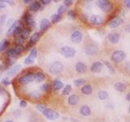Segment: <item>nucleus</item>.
Masks as SVG:
<instances>
[{
  "instance_id": "f257e3e1",
  "label": "nucleus",
  "mask_w": 130,
  "mask_h": 122,
  "mask_svg": "<svg viewBox=\"0 0 130 122\" xmlns=\"http://www.w3.org/2000/svg\"><path fill=\"white\" fill-rule=\"evenodd\" d=\"M34 81V72L28 71L23 76H20L18 78V82L20 85H28Z\"/></svg>"
},
{
  "instance_id": "f03ea898",
  "label": "nucleus",
  "mask_w": 130,
  "mask_h": 122,
  "mask_svg": "<svg viewBox=\"0 0 130 122\" xmlns=\"http://www.w3.org/2000/svg\"><path fill=\"white\" fill-rule=\"evenodd\" d=\"M63 70V64L59 62V61H55V62L52 63L49 68V71L51 74H59Z\"/></svg>"
},
{
  "instance_id": "7ed1b4c3",
  "label": "nucleus",
  "mask_w": 130,
  "mask_h": 122,
  "mask_svg": "<svg viewBox=\"0 0 130 122\" xmlns=\"http://www.w3.org/2000/svg\"><path fill=\"white\" fill-rule=\"evenodd\" d=\"M22 21L24 23L26 26L30 27L31 28L36 27V22L34 21V20L32 19V15H30L28 11H26L22 16Z\"/></svg>"
},
{
  "instance_id": "20e7f679",
  "label": "nucleus",
  "mask_w": 130,
  "mask_h": 122,
  "mask_svg": "<svg viewBox=\"0 0 130 122\" xmlns=\"http://www.w3.org/2000/svg\"><path fill=\"white\" fill-rule=\"evenodd\" d=\"M60 52L66 58H72L76 54V50L71 47H63L61 48Z\"/></svg>"
},
{
  "instance_id": "39448f33",
  "label": "nucleus",
  "mask_w": 130,
  "mask_h": 122,
  "mask_svg": "<svg viewBox=\"0 0 130 122\" xmlns=\"http://www.w3.org/2000/svg\"><path fill=\"white\" fill-rule=\"evenodd\" d=\"M126 57V54L122 51H116L112 53L111 55V60L116 63L122 62Z\"/></svg>"
},
{
  "instance_id": "423d86ee",
  "label": "nucleus",
  "mask_w": 130,
  "mask_h": 122,
  "mask_svg": "<svg viewBox=\"0 0 130 122\" xmlns=\"http://www.w3.org/2000/svg\"><path fill=\"white\" fill-rule=\"evenodd\" d=\"M42 114H43V116H45L47 118V119L51 120H56V119H58V118L59 117V114L57 112L54 111V110L51 109V108L46 109L42 112Z\"/></svg>"
},
{
  "instance_id": "0eeeda50",
  "label": "nucleus",
  "mask_w": 130,
  "mask_h": 122,
  "mask_svg": "<svg viewBox=\"0 0 130 122\" xmlns=\"http://www.w3.org/2000/svg\"><path fill=\"white\" fill-rule=\"evenodd\" d=\"M98 4H99V7L104 12H108L111 10H112V8H113L112 3L110 1H107V0H100V1H99V3Z\"/></svg>"
},
{
  "instance_id": "6e6552de",
  "label": "nucleus",
  "mask_w": 130,
  "mask_h": 122,
  "mask_svg": "<svg viewBox=\"0 0 130 122\" xmlns=\"http://www.w3.org/2000/svg\"><path fill=\"white\" fill-rule=\"evenodd\" d=\"M37 55H38V51H37L36 48H32L30 51L29 55L26 57L25 59H24V64H31L34 62V59L37 58Z\"/></svg>"
},
{
  "instance_id": "1a4fd4ad",
  "label": "nucleus",
  "mask_w": 130,
  "mask_h": 122,
  "mask_svg": "<svg viewBox=\"0 0 130 122\" xmlns=\"http://www.w3.org/2000/svg\"><path fill=\"white\" fill-rule=\"evenodd\" d=\"M82 37L83 35L81 34V32L75 31V32H73V34L71 36V40H72V42L74 43H80L81 42V40H82Z\"/></svg>"
},
{
  "instance_id": "9d476101",
  "label": "nucleus",
  "mask_w": 130,
  "mask_h": 122,
  "mask_svg": "<svg viewBox=\"0 0 130 122\" xmlns=\"http://www.w3.org/2000/svg\"><path fill=\"white\" fill-rule=\"evenodd\" d=\"M50 27H51L50 20L46 19V18L41 20V21H40V29H41V32L43 33L45 31H46Z\"/></svg>"
},
{
  "instance_id": "9b49d317",
  "label": "nucleus",
  "mask_w": 130,
  "mask_h": 122,
  "mask_svg": "<svg viewBox=\"0 0 130 122\" xmlns=\"http://www.w3.org/2000/svg\"><path fill=\"white\" fill-rule=\"evenodd\" d=\"M85 52L88 55H93L98 52V49L93 45H88L85 48Z\"/></svg>"
},
{
  "instance_id": "f8f14e48",
  "label": "nucleus",
  "mask_w": 130,
  "mask_h": 122,
  "mask_svg": "<svg viewBox=\"0 0 130 122\" xmlns=\"http://www.w3.org/2000/svg\"><path fill=\"white\" fill-rule=\"evenodd\" d=\"M103 64L100 63V62H94L90 67V70L93 72H100L102 70H103Z\"/></svg>"
},
{
  "instance_id": "ddd939ff",
  "label": "nucleus",
  "mask_w": 130,
  "mask_h": 122,
  "mask_svg": "<svg viewBox=\"0 0 130 122\" xmlns=\"http://www.w3.org/2000/svg\"><path fill=\"white\" fill-rule=\"evenodd\" d=\"M46 78V74L42 72H34V81L37 83H40L43 81Z\"/></svg>"
},
{
  "instance_id": "4468645a",
  "label": "nucleus",
  "mask_w": 130,
  "mask_h": 122,
  "mask_svg": "<svg viewBox=\"0 0 130 122\" xmlns=\"http://www.w3.org/2000/svg\"><path fill=\"white\" fill-rule=\"evenodd\" d=\"M79 100H80L79 96L76 95V94H74V95H72L69 96L68 99V103L71 106H75L79 103Z\"/></svg>"
},
{
  "instance_id": "2eb2a0df",
  "label": "nucleus",
  "mask_w": 130,
  "mask_h": 122,
  "mask_svg": "<svg viewBox=\"0 0 130 122\" xmlns=\"http://www.w3.org/2000/svg\"><path fill=\"white\" fill-rule=\"evenodd\" d=\"M90 22L93 25H100L103 23V20L102 17H100L99 16H92L90 18Z\"/></svg>"
},
{
  "instance_id": "dca6fc26",
  "label": "nucleus",
  "mask_w": 130,
  "mask_h": 122,
  "mask_svg": "<svg viewBox=\"0 0 130 122\" xmlns=\"http://www.w3.org/2000/svg\"><path fill=\"white\" fill-rule=\"evenodd\" d=\"M40 37H41V34L39 32H35L29 38V41H28V42L32 45H34L36 44L37 42H38V40L40 39Z\"/></svg>"
},
{
  "instance_id": "f3484780",
  "label": "nucleus",
  "mask_w": 130,
  "mask_h": 122,
  "mask_svg": "<svg viewBox=\"0 0 130 122\" xmlns=\"http://www.w3.org/2000/svg\"><path fill=\"white\" fill-rule=\"evenodd\" d=\"M122 23H123V19H122L121 17H116L113 20H111V23L109 24V27L111 28H116L119 25H120Z\"/></svg>"
},
{
  "instance_id": "a211bd4d",
  "label": "nucleus",
  "mask_w": 130,
  "mask_h": 122,
  "mask_svg": "<svg viewBox=\"0 0 130 122\" xmlns=\"http://www.w3.org/2000/svg\"><path fill=\"white\" fill-rule=\"evenodd\" d=\"M53 88L55 91H59L62 88H63V83L59 78H56L53 81Z\"/></svg>"
},
{
  "instance_id": "6ab92c4d",
  "label": "nucleus",
  "mask_w": 130,
  "mask_h": 122,
  "mask_svg": "<svg viewBox=\"0 0 130 122\" xmlns=\"http://www.w3.org/2000/svg\"><path fill=\"white\" fill-rule=\"evenodd\" d=\"M109 41L113 44H116L120 41V34L117 33H111L108 35Z\"/></svg>"
},
{
  "instance_id": "aec40b11",
  "label": "nucleus",
  "mask_w": 130,
  "mask_h": 122,
  "mask_svg": "<svg viewBox=\"0 0 130 122\" xmlns=\"http://www.w3.org/2000/svg\"><path fill=\"white\" fill-rule=\"evenodd\" d=\"M76 70L79 73H85L87 70V67L84 63L82 62H78L76 64Z\"/></svg>"
},
{
  "instance_id": "412c9836",
  "label": "nucleus",
  "mask_w": 130,
  "mask_h": 122,
  "mask_svg": "<svg viewBox=\"0 0 130 122\" xmlns=\"http://www.w3.org/2000/svg\"><path fill=\"white\" fill-rule=\"evenodd\" d=\"M80 113L83 116H88L91 114V109L87 105H84L80 109Z\"/></svg>"
},
{
  "instance_id": "4be33fe9",
  "label": "nucleus",
  "mask_w": 130,
  "mask_h": 122,
  "mask_svg": "<svg viewBox=\"0 0 130 122\" xmlns=\"http://www.w3.org/2000/svg\"><path fill=\"white\" fill-rule=\"evenodd\" d=\"M40 9H41V3L38 1H34L29 5V7H28V10L34 12L38 11Z\"/></svg>"
},
{
  "instance_id": "5701e85b",
  "label": "nucleus",
  "mask_w": 130,
  "mask_h": 122,
  "mask_svg": "<svg viewBox=\"0 0 130 122\" xmlns=\"http://www.w3.org/2000/svg\"><path fill=\"white\" fill-rule=\"evenodd\" d=\"M21 68H22L21 64H16L15 67H13L12 68H11L10 70L8 71V72H7L8 77H12V76L15 75L16 73H17Z\"/></svg>"
},
{
  "instance_id": "b1692460",
  "label": "nucleus",
  "mask_w": 130,
  "mask_h": 122,
  "mask_svg": "<svg viewBox=\"0 0 130 122\" xmlns=\"http://www.w3.org/2000/svg\"><path fill=\"white\" fill-rule=\"evenodd\" d=\"M6 55H7V58H10V59H12L16 58L17 56H19L17 54H16V52H15L14 48L7 49V50L6 51Z\"/></svg>"
},
{
  "instance_id": "393cba45",
  "label": "nucleus",
  "mask_w": 130,
  "mask_h": 122,
  "mask_svg": "<svg viewBox=\"0 0 130 122\" xmlns=\"http://www.w3.org/2000/svg\"><path fill=\"white\" fill-rule=\"evenodd\" d=\"M80 91L82 92L84 95H90V94L92 93L93 89H92L90 85H85L82 86V88L80 89Z\"/></svg>"
},
{
  "instance_id": "a878e982",
  "label": "nucleus",
  "mask_w": 130,
  "mask_h": 122,
  "mask_svg": "<svg viewBox=\"0 0 130 122\" xmlns=\"http://www.w3.org/2000/svg\"><path fill=\"white\" fill-rule=\"evenodd\" d=\"M19 25V20H15V22H13L12 23V24L8 28V29H7V34H6V35L8 37V36H10V35H11L12 34H13V31L15 30V28L17 27Z\"/></svg>"
},
{
  "instance_id": "bb28decb",
  "label": "nucleus",
  "mask_w": 130,
  "mask_h": 122,
  "mask_svg": "<svg viewBox=\"0 0 130 122\" xmlns=\"http://www.w3.org/2000/svg\"><path fill=\"white\" fill-rule=\"evenodd\" d=\"M28 97L29 98V99H32V100H37V99H40L41 94H40L38 91L34 90V91H32V92H30V93H28Z\"/></svg>"
},
{
  "instance_id": "cd10ccee",
  "label": "nucleus",
  "mask_w": 130,
  "mask_h": 122,
  "mask_svg": "<svg viewBox=\"0 0 130 122\" xmlns=\"http://www.w3.org/2000/svg\"><path fill=\"white\" fill-rule=\"evenodd\" d=\"M31 31H32V28H31L30 27L26 26L25 28H24L23 33H22V34H21V36H20V37H22V38H24V39L26 40V39L28 38V37H29Z\"/></svg>"
},
{
  "instance_id": "c85d7f7f",
  "label": "nucleus",
  "mask_w": 130,
  "mask_h": 122,
  "mask_svg": "<svg viewBox=\"0 0 130 122\" xmlns=\"http://www.w3.org/2000/svg\"><path fill=\"white\" fill-rule=\"evenodd\" d=\"M115 89L119 92H124L126 90V85L123 82H117L115 85Z\"/></svg>"
},
{
  "instance_id": "c756f323",
  "label": "nucleus",
  "mask_w": 130,
  "mask_h": 122,
  "mask_svg": "<svg viewBox=\"0 0 130 122\" xmlns=\"http://www.w3.org/2000/svg\"><path fill=\"white\" fill-rule=\"evenodd\" d=\"M23 30H24V28H22L21 26L18 25L17 27H16L15 28V30L13 31V34H12V35H13L15 38H17V37H20L23 33Z\"/></svg>"
},
{
  "instance_id": "7c9ffc66",
  "label": "nucleus",
  "mask_w": 130,
  "mask_h": 122,
  "mask_svg": "<svg viewBox=\"0 0 130 122\" xmlns=\"http://www.w3.org/2000/svg\"><path fill=\"white\" fill-rule=\"evenodd\" d=\"M108 96H109L108 93L107 91H105V90H100L99 92V94H98V97H99V99H101V100L107 99L108 98Z\"/></svg>"
},
{
  "instance_id": "2f4dec72",
  "label": "nucleus",
  "mask_w": 130,
  "mask_h": 122,
  "mask_svg": "<svg viewBox=\"0 0 130 122\" xmlns=\"http://www.w3.org/2000/svg\"><path fill=\"white\" fill-rule=\"evenodd\" d=\"M61 20H62V16L59 14H53L51 16V22L54 24L59 23Z\"/></svg>"
},
{
  "instance_id": "473e14b6",
  "label": "nucleus",
  "mask_w": 130,
  "mask_h": 122,
  "mask_svg": "<svg viewBox=\"0 0 130 122\" xmlns=\"http://www.w3.org/2000/svg\"><path fill=\"white\" fill-rule=\"evenodd\" d=\"M14 49L16 52V54H17L18 55L22 54V53L25 51V48H24V47L23 46V45H18V46H15L14 47Z\"/></svg>"
},
{
  "instance_id": "72a5a7b5",
  "label": "nucleus",
  "mask_w": 130,
  "mask_h": 122,
  "mask_svg": "<svg viewBox=\"0 0 130 122\" xmlns=\"http://www.w3.org/2000/svg\"><path fill=\"white\" fill-rule=\"evenodd\" d=\"M25 42V39L22 37H17V38H15L14 39V43L15 44V46H18V45H23Z\"/></svg>"
},
{
  "instance_id": "f704fd0d",
  "label": "nucleus",
  "mask_w": 130,
  "mask_h": 122,
  "mask_svg": "<svg viewBox=\"0 0 130 122\" xmlns=\"http://www.w3.org/2000/svg\"><path fill=\"white\" fill-rule=\"evenodd\" d=\"M71 91H72V86L70 85H65V87L63 89L62 95H68Z\"/></svg>"
},
{
  "instance_id": "c9c22d12",
  "label": "nucleus",
  "mask_w": 130,
  "mask_h": 122,
  "mask_svg": "<svg viewBox=\"0 0 130 122\" xmlns=\"http://www.w3.org/2000/svg\"><path fill=\"white\" fill-rule=\"evenodd\" d=\"M10 45V42L7 39L3 40V44H2V47H1V51H6L7 50L8 46Z\"/></svg>"
},
{
  "instance_id": "e433bc0d",
  "label": "nucleus",
  "mask_w": 130,
  "mask_h": 122,
  "mask_svg": "<svg viewBox=\"0 0 130 122\" xmlns=\"http://www.w3.org/2000/svg\"><path fill=\"white\" fill-rule=\"evenodd\" d=\"M40 88H41V89H42V90L43 92L47 93V92H49V91L51 90V85L49 84V83H44Z\"/></svg>"
},
{
  "instance_id": "4c0bfd02",
  "label": "nucleus",
  "mask_w": 130,
  "mask_h": 122,
  "mask_svg": "<svg viewBox=\"0 0 130 122\" xmlns=\"http://www.w3.org/2000/svg\"><path fill=\"white\" fill-rule=\"evenodd\" d=\"M36 108L38 110L39 112H43L45 110L47 109V106L46 104H43V103H39V104H37L36 105Z\"/></svg>"
},
{
  "instance_id": "58836bf2",
  "label": "nucleus",
  "mask_w": 130,
  "mask_h": 122,
  "mask_svg": "<svg viewBox=\"0 0 130 122\" xmlns=\"http://www.w3.org/2000/svg\"><path fill=\"white\" fill-rule=\"evenodd\" d=\"M104 64H105V65L107 67V68H108V70L110 71V73H111V74H114V73L116 72V70H115V68H113V66L112 65L110 64L108 61H105L104 62Z\"/></svg>"
},
{
  "instance_id": "ea45409f",
  "label": "nucleus",
  "mask_w": 130,
  "mask_h": 122,
  "mask_svg": "<svg viewBox=\"0 0 130 122\" xmlns=\"http://www.w3.org/2000/svg\"><path fill=\"white\" fill-rule=\"evenodd\" d=\"M4 64H5L6 68H7V67H10V66H12V65H14L15 64V61L12 59L7 58L5 59V61H4Z\"/></svg>"
},
{
  "instance_id": "a19ab883",
  "label": "nucleus",
  "mask_w": 130,
  "mask_h": 122,
  "mask_svg": "<svg viewBox=\"0 0 130 122\" xmlns=\"http://www.w3.org/2000/svg\"><path fill=\"white\" fill-rule=\"evenodd\" d=\"M85 83V80L82 79V78H80V79H76L74 81V85H76V87H79L80 85H82L83 84Z\"/></svg>"
},
{
  "instance_id": "79ce46f5",
  "label": "nucleus",
  "mask_w": 130,
  "mask_h": 122,
  "mask_svg": "<svg viewBox=\"0 0 130 122\" xmlns=\"http://www.w3.org/2000/svg\"><path fill=\"white\" fill-rule=\"evenodd\" d=\"M67 10V8H66V6H64V5H60L58 8V14L59 15H62L63 13H64L65 11H66Z\"/></svg>"
},
{
  "instance_id": "37998d69",
  "label": "nucleus",
  "mask_w": 130,
  "mask_h": 122,
  "mask_svg": "<svg viewBox=\"0 0 130 122\" xmlns=\"http://www.w3.org/2000/svg\"><path fill=\"white\" fill-rule=\"evenodd\" d=\"M6 19H7V15L0 16V28L3 26L4 23H5V21H6Z\"/></svg>"
},
{
  "instance_id": "c03bdc74",
  "label": "nucleus",
  "mask_w": 130,
  "mask_h": 122,
  "mask_svg": "<svg viewBox=\"0 0 130 122\" xmlns=\"http://www.w3.org/2000/svg\"><path fill=\"white\" fill-rule=\"evenodd\" d=\"M68 15L69 17L72 18V19H75L76 16V13L74 10H69L68 12Z\"/></svg>"
},
{
  "instance_id": "a18cd8bd",
  "label": "nucleus",
  "mask_w": 130,
  "mask_h": 122,
  "mask_svg": "<svg viewBox=\"0 0 130 122\" xmlns=\"http://www.w3.org/2000/svg\"><path fill=\"white\" fill-rule=\"evenodd\" d=\"M1 81H2V84L4 85V86H7V85L10 84V81H9V79H8V77H3Z\"/></svg>"
},
{
  "instance_id": "49530a36",
  "label": "nucleus",
  "mask_w": 130,
  "mask_h": 122,
  "mask_svg": "<svg viewBox=\"0 0 130 122\" xmlns=\"http://www.w3.org/2000/svg\"><path fill=\"white\" fill-rule=\"evenodd\" d=\"M13 115H14L15 118H19V117L21 116V112H20V109H16V110H15V111H14Z\"/></svg>"
},
{
  "instance_id": "de8ad7c7",
  "label": "nucleus",
  "mask_w": 130,
  "mask_h": 122,
  "mask_svg": "<svg viewBox=\"0 0 130 122\" xmlns=\"http://www.w3.org/2000/svg\"><path fill=\"white\" fill-rule=\"evenodd\" d=\"M20 108H26L27 107V102L25 100H24V99H21L20 101Z\"/></svg>"
},
{
  "instance_id": "09e8293b",
  "label": "nucleus",
  "mask_w": 130,
  "mask_h": 122,
  "mask_svg": "<svg viewBox=\"0 0 130 122\" xmlns=\"http://www.w3.org/2000/svg\"><path fill=\"white\" fill-rule=\"evenodd\" d=\"M63 3H64V6H66V7L71 6L72 4L73 3V2L72 1V0H64Z\"/></svg>"
},
{
  "instance_id": "8fccbe9b",
  "label": "nucleus",
  "mask_w": 130,
  "mask_h": 122,
  "mask_svg": "<svg viewBox=\"0 0 130 122\" xmlns=\"http://www.w3.org/2000/svg\"><path fill=\"white\" fill-rule=\"evenodd\" d=\"M51 2V0H41L40 3H42L43 5H47V4H50Z\"/></svg>"
},
{
  "instance_id": "3c124183",
  "label": "nucleus",
  "mask_w": 130,
  "mask_h": 122,
  "mask_svg": "<svg viewBox=\"0 0 130 122\" xmlns=\"http://www.w3.org/2000/svg\"><path fill=\"white\" fill-rule=\"evenodd\" d=\"M32 45L30 44L29 42H28V43L26 44V46L24 47V48H25V51H29L30 49H32Z\"/></svg>"
},
{
  "instance_id": "603ef678",
  "label": "nucleus",
  "mask_w": 130,
  "mask_h": 122,
  "mask_svg": "<svg viewBox=\"0 0 130 122\" xmlns=\"http://www.w3.org/2000/svg\"><path fill=\"white\" fill-rule=\"evenodd\" d=\"M125 70L128 72H130V62H128V64H126L125 65Z\"/></svg>"
},
{
  "instance_id": "864d4df0",
  "label": "nucleus",
  "mask_w": 130,
  "mask_h": 122,
  "mask_svg": "<svg viewBox=\"0 0 130 122\" xmlns=\"http://www.w3.org/2000/svg\"><path fill=\"white\" fill-rule=\"evenodd\" d=\"M7 7L6 3H4L3 1H0V9H3V8H5Z\"/></svg>"
},
{
  "instance_id": "5fc2aeb1",
  "label": "nucleus",
  "mask_w": 130,
  "mask_h": 122,
  "mask_svg": "<svg viewBox=\"0 0 130 122\" xmlns=\"http://www.w3.org/2000/svg\"><path fill=\"white\" fill-rule=\"evenodd\" d=\"M80 20H83V21H85V22H86V20H87V16H85V15H81V16H80Z\"/></svg>"
},
{
  "instance_id": "6e6d98bb",
  "label": "nucleus",
  "mask_w": 130,
  "mask_h": 122,
  "mask_svg": "<svg viewBox=\"0 0 130 122\" xmlns=\"http://www.w3.org/2000/svg\"><path fill=\"white\" fill-rule=\"evenodd\" d=\"M12 21H13V20H12V19H10V20L7 21V25L10 27V26L11 25V24H11V22H12Z\"/></svg>"
},
{
  "instance_id": "4d7b16f0",
  "label": "nucleus",
  "mask_w": 130,
  "mask_h": 122,
  "mask_svg": "<svg viewBox=\"0 0 130 122\" xmlns=\"http://www.w3.org/2000/svg\"><path fill=\"white\" fill-rule=\"evenodd\" d=\"M3 93H5V89L0 85V94H3Z\"/></svg>"
},
{
  "instance_id": "13d9d810",
  "label": "nucleus",
  "mask_w": 130,
  "mask_h": 122,
  "mask_svg": "<svg viewBox=\"0 0 130 122\" xmlns=\"http://www.w3.org/2000/svg\"><path fill=\"white\" fill-rule=\"evenodd\" d=\"M34 1H32V0H24V3L25 4H29V3H32Z\"/></svg>"
},
{
  "instance_id": "bf43d9fd",
  "label": "nucleus",
  "mask_w": 130,
  "mask_h": 122,
  "mask_svg": "<svg viewBox=\"0 0 130 122\" xmlns=\"http://www.w3.org/2000/svg\"><path fill=\"white\" fill-rule=\"evenodd\" d=\"M125 29H126V31H127V32H130V24H128V25L126 26Z\"/></svg>"
},
{
  "instance_id": "052dcab7",
  "label": "nucleus",
  "mask_w": 130,
  "mask_h": 122,
  "mask_svg": "<svg viewBox=\"0 0 130 122\" xmlns=\"http://www.w3.org/2000/svg\"><path fill=\"white\" fill-rule=\"evenodd\" d=\"M125 3H126V6H127L128 8H130V0H128V1H125Z\"/></svg>"
},
{
  "instance_id": "680f3d73",
  "label": "nucleus",
  "mask_w": 130,
  "mask_h": 122,
  "mask_svg": "<svg viewBox=\"0 0 130 122\" xmlns=\"http://www.w3.org/2000/svg\"><path fill=\"white\" fill-rule=\"evenodd\" d=\"M126 99H127L128 101H130V92L127 95H126Z\"/></svg>"
},
{
  "instance_id": "e2e57ef3",
  "label": "nucleus",
  "mask_w": 130,
  "mask_h": 122,
  "mask_svg": "<svg viewBox=\"0 0 130 122\" xmlns=\"http://www.w3.org/2000/svg\"><path fill=\"white\" fill-rule=\"evenodd\" d=\"M71 120H72V122H79V121L77 120L76 119H74V118H72Z\"/></svg>"
},
{
  "instance_id": "0e129e2a",
  "label": "nucleus",
  "mask_w": 130,
  "mask_h": 122,
  "mask_svg": "<svg viewBox=\"0 0 130 122\" xmlns=\"http://www.w3.org/2000/svg\"><path fill=\"white\" fill-rule=\"evenodd\" d=\"M6 2L8 3L9 4H11V5H13V4H14V3H13V2H11V1H6Z\"/></svg>"
},
{
  "instance_id": "69168bd1",
  "label": "nucleus",
  "mask_w": 130,
  "mask_h": 122,
  "mask_svg": "<svg viewBox=\"0 0 130 122\" xmlns=\"http://www.w3.org/2000/svg\"><path fill=\"white\" fill-rule=\"evenodd\" d=\"M4 122H14V121H12V120H5Z\"/></svg>"
},
{
  "instance_id": "338daca9",
  "label": "nucleus",
  "mask_w": 130,
  "mask_h": 122,
  "mask_svg": "<svg viewBox=\"0 0 130 122\" xmlns=\"http://www.w3.org/2000/svg\"><path fill=\"white\" fill-rule=\"evenodd\" d=\"M129 112H130V107H129Z\"/></svg>"
}]
</instances>
